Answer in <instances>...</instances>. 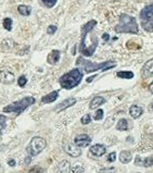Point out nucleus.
Segmentation results:
<instances>
[{
  "label": "nucleus",
  "mask_w": 153,
  "mask_h": 173,
  "mask_svg": "<svg viewBox=\"0 0 153 173\" xmlns=\"http://www.w3.org/2000/svg\"><path fill=\"white\" fill-rule=\"evenodd\" d=\"M0 82L2 84H12L14 82V74L7 70L0 71Z\"/></svg>",
  "instance_id": "9"
},
{
  "label": "nucleus",
  "mask_w": 153,
  "mask_h": 173,
  "mask_svg": "<svg viewBox=\"0 0 153 173\" xmlns=\"http://www.w3.org/2000/svg\"><path fill=\"white\" fill-rule=\"evenodd\" d=\"M152 110H153V104H152Z\"/></svg>",
  "instance_id": "41"
},
{
  "label": "nucleus",
  "mask_w": 153,
  "mask_h": 173,
  "mask_svg": "<svg viewBox=\"0 0 153 173\" xmlns=\"http://www.w3.org/2000/svg\"><path fill=\"white\" fill-rule=\"evenodd\" d=\"M117 76L120 79H130L134 77V73L130 72V71H120V72H117Z\"/></svg>",
  "instance_id": "25"
},
{
  "label": "nucleus",
  "mask_w": 153,
  "mask_h": 173,
  "mask_svg": "<svg viewBox=\"0 0 153 173\" xmlns=\"http://www.w3.org/2000/svg\"><path fill=\"white\" fill-rule=\"evenodd\" d=\"M104 102H105V98L101 97V96H97V97L93 98V100L90 101L89 108L96 109V108H98V107H100L101 105H103Z\"/></svg>",
  "instance_id": "18"
},
{
  "label": "nucleus",
  "mask_w": 153,
  "mask_h": 173,
  "mask_svg": "<svg viewBox=\"0 0 153 173\" xmlns=\"http://www.w3.org/2000/svg\"><path fill=\"white\" fill-rule=\"evenodd\" d=\"M31 158H32L31 156H29V157H27V158H26V160H25V163H26V164H28V163L31 162Z\"/></svg>",
  "instance_id": "39"
},
{
  "label": "nucleus",
  "mask_w": 153,
  "mask_h": 173,
  "mask_svg": "<svg viewBox=\"0 0 153 173\" xmlns=\"http://www.w3.org/2000/svg\"><path fill=\"white\" fill-rule=\"evenodd\" d=\"M46 145L47 143L43 137L35 136L33 137L31 143L28 144V146L26 147V152H27V154L31 157H35V156L39 155L40 152L46 148Z\"/></svg>",
  "instance_id": "5"
},
{
  "label": "nucleus",
  "mask_w": 153,
  "mask_h": 173,
  "mask_svg": "<svg viewBox=\"0 0 153 173\" xmlns=\"http://www.w3.org/2000/svg\"><path fill=\"white\" fill-rule=\"evenodd\" d=\"M76 64L80 65L84 71L86 73H93L97 72V71H107L109 69L115 68L116 66V62L115 61H105V62H101V63H93V62H90L88 60H85L83 57H79L76 61Z\"/></svg>",
  "instance_id": "2"
},
{
  "label": "nucleus",
  "mask_w": 153,
  "mask_h": 173,
  "mask_svg": "<svg viewBox=\"0 0 153 173\" xmlns=\"http://www.w3.org/2000/svg\"><path fill=\"white\" fill-rule=\"evenodd\" d=\"M64 152L70 155L71 157H79L82 155V150L80 148L77 147L76 145H72V144H68L64 146Z\"/></svg>",
  "instance_id": "10"
},
{
  "label": "nucleus",
  "mask_w": 153,
  "mask_h": 173,
  "mask_svg": "<svg viewBox=\"0 0 153 173\" xmlns=\"http://www.w3.org/2000/svg\"><path fill=\"white\" fill-rule=\"evenodd\" d=\"M59 60H60V51L59 50H52L47 58V61L49 64H56Z\"/></svg>",
  "instance_id": "16"
},
{
  "label": "nucleus",
  "mask_w": 153,
  "mask_h": 173,
  "mask_svg": "<svg viewBox=\"0 0 153 173\" xmlns=\"http://www.w3.org/2000/svg\"><path fill=\"white\" fill-rule=\"evenodd\" d=\"M141 25L147 32H153V18L147 20V21L141 22Z\"/></svg>",
  "instance_id": "23"
},
{
  "label": "nucleus",
  "mask_w": 153,
  "mask_h": 173,
  "mask_svg": "<svg viewBox=\"0 0 153 173\" xmlns=\"http://www.w3.org/2000/svg\"><path fill=\"white\" fill-rule=\"evenodd\" d=\"M74 143L77 147L82 148V147H87L90 143H91V138L89 135L87 134H79L77 136L75 137Z\"/></svg>",
  "instance_id": "7"
},
{
  "label": "nucleus",
  "mask_w": 153,
  "mask_h": 173,
  "mask_svg": "<svg viewBox=\"0 0 153 173\" xmlns=\"http://www.w3.org/2000/svg\"><path fill=\"white\" fill-rule=\"evenodd\" d=\"M153 75V58L150 59L144 63L141 69V76L142 79H149L150 76Z\"/></svg>",
  "instance_id": "8"
},
{
  "label": "nucleus",
  "mask_w": 153,
  "mask_h": 173,
  "mask_svg": "<svg viewBox=\"0 0 153 173\" xmlns=\"http://www.w3.org/2000/svg\"><path fill=\"white\" fill-rule=\"evenodd\" d=\"M8 164L10 167H14L15 166V160H13V159H10L9 161H8Z\"/></svg>",
  "instance_id": "36"
},
{
  "label": "nucleus",
  "mask_w": 153,
  "mask_h": 173,
  "mask_svg": "<svg viewBox=\"0 0 153 173\" xmlns=\"http://www.w3.org/2000/svg\"><path fill=\"white\" fill-rule=\"evenodd\" d=\"M114 168H107V169H102L100 170L99 173H114Z\"/></svg>",
  "instance_id": "35"
},
{
  "label": "nucleus",
  "mask_w": 153,
  "mask_h": 173,
  "mask_svg": "<svg viewBox=\"0 0 153 173\" xmlns=\"http://www.w3.org/2000/svg\"><path fill=\"white\" fill-rule=\"evenodd\" d=\"M83 72L79 69H73L70 72L65 73L61 76L59 79L61 87L64 89H72L79 85V83L82 82L83 79Z\"/></svg>",
  "instance_id": "1"
},
{
  "label": "nucleus",
  "mask_w": 153,
  "mask_h": 173,
  "mask_svg": "<svg viewBox=\"0 0 153 173\" xmlns=\"http://www.w3.org/2000/svg\"><path fill=\"white\" fill-rule=\"evenodd\" d=\"M95 77H96V75L91 76V77H88V79H87V82H88V83H90V82H93V79H95Z\"/></svg>",
  "instance_id": "38"
},
{
  "label": "nucleus",
  "mask_w": 153,
  "mask_h": 173,
  "mask_svg": "<svg viewBox=\"0 0 153 173\" xmlns=\"http://www.w3.org/2000/svg\"><path fill=\"white\" fill-rule=\"evenodd\" d=\"M26 83H27V79H26V76L22 75L19 77V81H18V84L20 87H24L25 85H26Z\"/></svg>",
  "instance_id": "31"
},
{
  "label": "nucleus",
  "mask_w": 153,
  "mask_h": 173,
  "mask_svg": "<svg viewBox=\"0 0 153 173\" xmlns=\"http://www.w3.org/2000/svg\"><path fill=\"white\" fill-rule=\"evenodd\" d=\"M105 152H107V148L101 144H96L90 147V154L93 156H96V157H101V156H103L104 154H105Z\"/></svg>",
  "instance_id": "13"
},
{
  "label": "nucleus",
  "mask_w": 153,
  "mask_h": 173,
  "mask_svg": "<svg viewBox=\"0 0 153 173\" xmlns=\"http://www.w3.org/2000/svg\"><path fill=\"white\" fill-rule=\"evenodd\" d=\"M102 118H103V110H102V109H98L96 111V113H95L93 119L96 120V121H99V120H101Z\"/></svg>",
  "instance_id": "28"
},
{
  "label": "nucleus",
  "mask_w": 153,
  "mask_h": 173,
  "mask_svg": "<svg viewBox=\"0 0 153 173\" xmlns=\"http://www.w3.org/2000/svg\"><path fill=\"white\" fill-rule=\"evenodd\" d=\"M41 1L47 8H52L54 7V4H57V0H41Z\"/></svg>",
  "instance_id": "29"
},
{
  "label": "nucleus",
  "mask_w": 153,
  "mask_h": 173,
  "mask_svg": "<svg viewBox=\"0 0 153 173\" xmlns=\"http://www.w3.org/2000/svg\"><path fill=\"white\" fill-rule=\"evenodd\" d=\"M57 29H58L57 26L50 25V26H48V29H47V33H48V34H50V35H53L54 33L57 32Z\"/></svg>",
  "instance_id": "33"
},
{
  "label": "nucleus",
  "mask_w": 153,
  "mask_h": 173,
  "mask_svg": "<svg viewBox=\"0 0 153 173\" xmlns=\"http://www.w3.org/2000/svg\"><path fill=\"white\" fill-rule=\"evenodd\" d=\"M80 122H82V124H84V125H86V124H89V123L91 122V117H90V114H85V115H84L82 119H80Z\"/></svg>",
  "instance_id": "30"
},
{
  "label": "nucleus",
  "mask_w": 153,
  "mask_h": 173,
  "mask_svg": "<svg viewBox=\"0 0 153 173\" xmlns=\"http://www.w3.org/2000/svg\"><path fill=\"white\" fill-rule=\"evenodd\" d=\"M115 159H116V154L115 152H111L110 155L107 156V161L109 162H114Z\"/></svg>",
  "instance_id": "34"
},
{
  "label": "nucleus",
  "mask_w": 153,
  "mask_h": 173,
  "mask_svg": "<svg viewBox=\"0 0 153 173\" xmlns=\"http://www.w3.org/2000/svg\"><path fill=\"white\" fill-rule=\"evenodd\" d=\"M136 166H143L146 168H149V167L153 166V158L152 157H149V158H146L144 160H141L139 156L136 157Z\"/></svg>",
  "instance_id": "17"
},
{
  "label": "nucleus",
  "mask_w": 153,
  "mask_h": 173,
  "mask_svg": "<svg viewBox=\"0 0 153 173\" xmlns=\"http://www.w3.org/2000/svg\"><path fill=\"white\" fill-rule=\"evenodd\" d=\"M18 11H19V13H20V14L27 16V15L31 14V12H32V8L29 7V6H24V4H21V6H19L18 7Z\"/></svg>",
  "instance_id": "22"
},
{
  "label": "nucleus",
  "mask_w": 153,
  "mask_h": 173,
  "mask_svg": "<svg viewBox=\"0 0 153 173\" xmlns=\"http://www.w3.org/2000/svg\"><path fill=\"white\" fill-rule=\"evenodd\" d=\"M138 31V24H137V21L134 16H130L128 14L120 15V23L115 26V32L137 34Z\"/></svg>",
  "instance_id": "3"
},
{
  "label": "nucleus",
  "mask_w": 153,
  "mask_h": 173,
  "mask_svg": "<svg viewBox=\"0 0 153 173\" xmlns=\"http://www.w3.org/2000/svg\"><path fill=\"white\" fill-rule=\"evenodd\" d=\"M97 25V21L96 20H91V21L87 22L85 25L82 27V38H80V45H79V50H82L84 46H85V41H86V37L88 35L89 32H91L93 29V27Z\"/></svg>",
  "instance_id": "6"
},
{
  "label": "nucleus",
  "mask_w": 153,
  "mask_h": 173,
  "mask_svg": "<svg viewBox=\"0 0 153 173\" xmlns=\"http://www.w3.org/2000/svg\"><path fill=\"white\" fill-rule=\"evenodd\" d=\"M72 172H73V173H83V172H84V167H83L82 164L77 163V164H75V166L73 167Z\"/></svg>",
  "instance_id": "27"
},
{
  "label": "nucleus",
  "mask_w": 153,
  "mask_h": 173,
  "mask_svg": "<svg viewBox=\"0 0 153 173\" xmlns=\"http://www.w3.org/2000/svg\"><path fill=\"white\" fill-rule=\"evenodd\" d=\"M151 18H153V4L144 7L141 10V12H140V19H141V21H147V20H149Z\"/></svg>",
  "instance_id": "12"
},
{
  "label": "nucleus",
  "mask_w": 153,
  "mask_h": 173,
  "mask_svg": "<svg viewBox=\"0 0 153 173\" xmlns=\"http://www.w3.org/2000/svg\"><path fill=\"white\" fill-rule=\"evenodd\" d=\"M4 27L7 31H11L12 29V20L10 18H6L4 20Z\"/></svg>",
  "instance_id": "26"
},
{
  "label": "nucleus",
  "mask_w": 153,
  "mask_h": 173,
  "mask_svg": "<svg viewBox=\"0 0 153 173\" xmlns=\"http://www.w3.org/2000/svg\"><path fill=\"white\" fill-rule=\"evenodd\" d=\"M142 108L141 107H139V106H132L130 108H129V114L132 115V118H134V119H138L140 115L142 114Z\"/></svg>",
  "instance_id": "19"
},
{
  "label": "nucleus",
  "mask_w": 153,
  "mask_h": 173,
  "mask_svg": "<svg viewBox=\"0 0 153 173\" xmlns=\"http://www.w3.org/2000/svg\"><path fill=\"white\" fill-rule=\"evenodd\" d=\"M149 89H150V92L153 94V82L151 84H150V86H149Z\"/></svg>",
  "instance_id": "40"
},
{
  "label": "nucleus",
  "mask_w": 153,
  "mask_h": 173,
  "mask_svg": "<svg viewBox=\"0 0 153 173\" xmlns=\"http://www.w3.org/2000/svg\"><path fill=\"white\" fill-rule=\"evenodd\" d=\"M120 160L122 163H128L132 160V154L128 150H124L120 154Z\"/></svg>",
  "instance_id": "21"
},
{
  "label": "nucleus",
  "mask_w": 153,
  "mask_h": 173,
  "mask_svg": "<svg viewBox=\"0 0 153 173\" xmlns=\"http://www.w3.org/2000/svg\"><path fill=\"white\" fill-rule=\"evenodd\" d=\"M6 121H7V118L4 115L0 114V131L6 127Z\"/></svg>",
  "instance_id": "32"
},
{
  "label": "nucleus",
  "mask_w": 153,
  "mask_h": 173,
  "mask_svg": "<svg viewBox=\"0 0 153 173\" xmlns=\"http://www.w3.org/2000/svg\"><path fill=\"white\" fill-rule=\"evenodd\" d=\"M116 129H117L118 131H126L128 129V121L126 119H121L117 122Z\"/></svg>",
  "instance_id": "24"
},
{
  "label": "nucleus",
  "mask_w": 153,
  "mask_h": 173,
  "mask_svg": "<svg viewBox=\"0 0 153 173\" xmlns=\"http://www.w3.org/2000/svg\"><path fill=\"white\" fill-rule=\"evenodd\" d=\"M35 104V98L34 97H25L21 100H18L15 102H12L9 106L4 107V112L7 113H15V114H20L24 111L25 109Z\"/></svg>",
  "instance_id": "4"
},
{
  "label": "nucleus",
  "mask_w": 153,
  "mask_h": 173,
  "mask_svg": "<svg viewBox=\"0 0 153 173\" xmlns=\"http://www.w3.org/2000/svg\"><path fill=\"white\" fill-rule=\"evenodd\" d=\"M14 46V41L12 39H4L2 43H1V50L2 51H10Z\"/></svg>",
  "instance_id": "20"
},
{
  "label": "nucleus",
  "mask_w": 153,
  "mask_h": 173,
  "mask_svg": "<svg viewBox=\"0 0 153 173\" xmlns=\"http://www.w3.org/2000/svg\"><path fill=\"white\" fill-rule=\"evenodd\" d=\"M59 97V92L58 90H54V92H51L50 94L46 95L41 98V102L43 104H50V102H53V101L57 100V98Z\"/></svg>",
  "instance_id": "15"
},
{
  "label": "nucleus",
  "mask_w": 153,
  "mask_h": 173,
  "mask_svg": "<svg viewBox=\"0 0 153 173\" xmlns=\"http://www.w3.org/2000/svg\"><path fill=\"white\" fill-rule=\"evenodd\" d=\"M103 39L104 40H109V38H110V36H109V34H107V33H105V34H103Z\"/></svg>",
  "instance_id": "37"
},
{
  "label": "nucleus",
  "mask_w": 153,
  "mask_h": 173,
  "mask_svg": "<svg viewBox=\"0 0 153 173\" xmlns=\"http://www.w3.org/2000/svg\"><path fill=\"white\" fill-rule=\"evenodd\" d=\"M56 173H70L71 172V163L68 160L61 161L56 168Z\"/></svg>",
  "instance_id": "14"
},
{
  "label": "nucleus",
  "mask_w": 153,
  "mask_h": 173,
  "mask_svg": "<svg viewBox=\"0 0 153 173\" xmlns=\"http://www.w3.org/2000/svg\"><path fill=\"white\" fill-rule=\"evenodd\" d=\"M76 104V99L75 98H68V99H65V100H63L61 104H59V105L54 108V111L56 112H61L63 111V110H65L66 108H68V107H72L73 105H75Z\"/></svg>",
  "instance_id": "11"
}]
</instances>
